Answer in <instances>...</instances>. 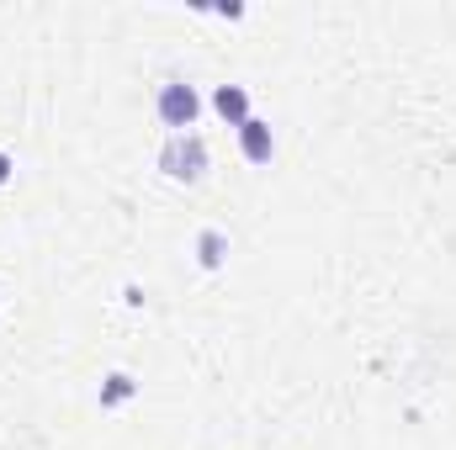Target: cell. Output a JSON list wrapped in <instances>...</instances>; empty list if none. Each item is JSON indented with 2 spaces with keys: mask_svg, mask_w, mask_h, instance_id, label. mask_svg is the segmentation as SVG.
I'll return each instance as SVG.
<instances>
[{
  "mask_svg": "<svg viewBox=\"0 0 456 450\" xmlns=\"http://www.w3.org/2000/svg\"><path fill=\"white\" fill-rule=\"evenodd\" d=\"M159 170L175 186H197L208 175V143H202V133H170V143L159 149Z\"/></svg>",
  "mask_w": 456,
  "mask_h": 450,
  "instance_id": "1",
  "label": "cell"
},
{
  "mask_svg": "<svg viewBox=\"0 0 456 450\" xmlns=\"http://www.w3.org/2000/svg\"><path fill=\"white\" fill-rule=\"evenodd\" d=\"M154 112H159V122L170 133H191L197 127V112H202V96H197L191 80H165L159 96H154Z\"/></svg>",
  "mask_w": 456,
  "mask_h": 450,
  "instance_id": "2",
  "label": "cell"
},
{
  "mask_svg": "<svg viewBox=\"0 0 456 450\" xmlns=\"http://www.w3.org/2000/svg\"><path fill=\"white\" fill-rule=\"evenodd\" d=\"M239 149H244L249 165H271V159H276V133H271V122L249 117V122L239 127Z\"/></svg>",
  "mask_w": 456,
  "mask_h": 450,
  "instance_id": "3",
  "label": "cell"
},
{
  "mask_svg": "<svg viewBox=\"0 0 456 450\" xmlns=\"http://www.w3.org/2000/svg\"><path fill=\"white\" fill-rule=\"evenodd\" d=\"M213 112L224 117V122H233V127H244L249 122V91L244 85H218L213 91Z\"/></svg>",
  "mask_w": 456,
  "mask_h": 450,
  "instance_id": "4",
  "label": "cell"
},
{
  "mask_svg": "<svg viewBox=\"0 0 456 450\" xmlns=\"http://www.w3.org/2000/svg\"><path fill=\"white\" fill-rule=\"evenodd\" d=\"M224 260H228L224 228H202V233H197V265H202V270H218Z\"/></svg>",
  "mask_w": 456,
  "mask_h": 450,
  "instance_id": "5",
  "label": "cell"
},
{
  "mask_svg": "<svg viewBox=\"0 0 456 450\" xmlns=\"http://www.w3.org/2000/svg\"><path fill=\"white\" fill-rule=\"evenodd\" d=\"M133 392H138V382H133L127 371H112V376L102 382V408H122Z\"/></svg>",
  "mask_w": 456,
  "mask_h": 450,
  "instance_id": "6",
  "label": "cell"
},
{
  "mask_svg": "<svg viewBox=\"0 0 456 450\" xmlns=\"http://www.w3.org/2000/svg\"><path fill=\"white\" fill-rule=\"evenodd\" d=\"M11 175H16V159H11V154H5V149H0V186H5V181H11Z\"/></svg>",
  "mask_w": 456,
  "mask_h": 450,
  "instance_id": "7",
  "label": "cell"
}]
</instances>
